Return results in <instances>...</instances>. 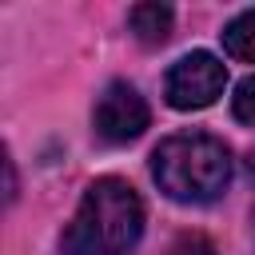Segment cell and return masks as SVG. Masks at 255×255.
<instances>
[{"mask_svg": "<svg viewBox=\"0 0 255 255\" xmlns=\"http://www.w3.org/2000/svg\"><path fill=\"white\" fill-rule=\"evenodd\" d=\"M231 112H235L239 124H255V76H247V80L235 88V96H231Z\"/></svg>", "mask_w": 255, "mask_h": 255, "instance_id": "52a82bcc", "label": "cell"}, {"mask_svg": "<svg viewBox=\"0 0 255 255\" xmlns=\"http://www.w3.org/2000/svg\"><path fill=\"white\" fill-rule=\"evenodd\" d=\"M247 175H251V183H255V147H251V155H247Z\"/></svg>", "mask_w": 255, "mask_h": 255, "instance_id": "9c48e42d", "label": "cell"}, {"mask_svg": "<svg viewBox=\"0 0 255 255\" xmlns=\"http://www.w3.org/2000/svg\"><path fill=\"white\" fill-rule=\"evenodd\" d=\"M223 52H227L231 60L255 64V8L239 12V16L223 28Z\"/></svg>", "mask_w": 255, "mask_h": 255, "instance_id": "8992f818", "label": "cell"}, {"mask_svg": "<svg viewBox=\"0 0 255 255\" xmlns=\"http://www.w3.org/2000/svg\"><path fill=\"white\" fill-rule=\"evenodd\" d=\"M171 20H175V12L167 4H135L128 12V24H131L135 40L147 44V48H155V44H163L171 36Z\"/></svg>", "mask_w": 255, "mask_h": 255, "instance_id": "5b68a950", "label": "cell"}, {"mask_svg": "<svg viewBox=\"0 0 255 255\" xmlns=\"http://www.w3.org/2000/svg\"><path fill=\"white\" fill-rule=\"evenodd\" d=\"M167 255H215V251H211V243H207L203 235H179V239L167 247Z\"/></svg>", "mask_w": 255, "mask_h": 255, "instance_id": "ba28073f", "label": "cell"}, {"mask_svg": "<svg viewBox=\"0 0 255 255\" xmlns=\"http://www.w3.org/2000/svg\"><path fill=\"white\" fill-rule=\"evenodd\" d=\"M223 84H227V68L211 52H187L167 68L163 96L179 112H199L223 96Z\"/></svg>", "mask_w": 255, "mask_h": 255, "instance_id": "3957f363", "label": "cell"}, {"mask_svg": "<svg viewBox=\"0 0 255 255\" xmlns=\"http://www.w3.org/2000/svg\"><path fill=\"white\" fill-rule=\"evenodd\" d=\"M92 120H96V135H100L104 143H131V139L143 135L151 112H147L143 96H139L131 84L116 80V84H108L104 96L96 100V116H92Z\"/></svg>", "mask_w": 255, "mask_h": 255, "instance_id": "277c9868", "label": "cell"}, {"mask_svg": "<svg viewBox=\"0 0 255 255\" xmlns=\"http://www.w3.org/2000/svg\"><path fill=\"white\" fill-rule=\"evenodd\" d=\"M143 235V203L135 195L131 183L104 175L96 179L72 223L60 235V251L64 255H128Z\"/></svg>", "mask_w": 255, "mask_h": 255, "instance_id": "6da1fadb", "label": "cell"}, {"mask_svg": "<svg viewBox=\"0 0 255 255\" xmlns=\"http://www.w3.org/2000/svg\"><path fill=\"white\" fill-rule=\"evenodd\" d=\"M151 175L175 203H215L231 183V151L207 131H179L151 151Z\"/></svg>", "mask_w": 255, "mask_h": 255, "instance_id": "7a4b0ae2", "label": "cell"}]
</instances>
